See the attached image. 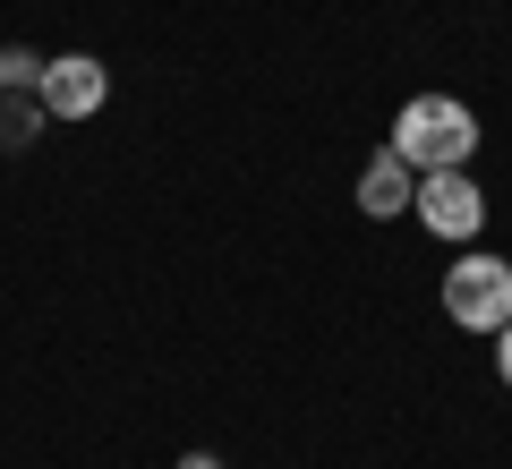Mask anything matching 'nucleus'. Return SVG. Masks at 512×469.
I'll return each instance as SVG.
<instances>
[{
  "mask_svg": "<svg viewBox=\"0 0 512 469\" xmlns=\"http://www.w3.org/2000/svg\"><path fill=\"white\" fill-rule=\"evenodd\" d=\"M393 154H402L410 171H470L478 154V111L461 103V94H410L402 111H393Z\"/></svg>",
  "mask_w": 512,
  "mask_h": 469,
  "instance_id": "nucleus-1",
  "label": "nucleus"
},
{
  "mask_svg": "<svg viewBox=\"0 0 512 469\" xmlns=\"http://www.w3.org/2000/svg\"><path fill=\"white\" fill-rule=\"evenodd\" d=\"M180 469H222V461H214V452H180Z\"/></svg>",
  "mask_w": 512,
  "mask_h": 469,
  "instance_id": "nucleus-9",
  "label": "nucleus"
},
{
  "mask_svg": "<svg viewBox=\"0 0 512 469\" xmlns=\"http://www.w3.org/2000/svg\"><path fill=\"white\" fill-rule=\"evenodd\" d=\"M43 120H52V111H43V94L18 86V103H0V145H9V154H18V145H35Z\"/></svg>",
  "mask_w": 512,
  "mask_h": 469,
  "instance_id": "nucleus-6",
  "label": "nucleus"
},
{
  "mask_svg": "<svg viewBox=\"0 0 512 469\" xmlns=\"http://www.w3.org/2000/svg\"><path fill=\"white\" fill-rule=\"evenodd\" d=\"M495 376H504V384H512V325H504V333H495Z\"/></svg>",
  "mask_w": 512,
  "mask_h": 469,
  "instance_id": "nucleus-8",
  "label": "nucleus"
},
{
  "mask_svg": "<svg viewBox=\"0 0 512 469\" xmlns=\"http://www.w3.org/2000/svg\"><path fill=\"white\" fill-rule=\"evenodd\" d=\"M444 316H453L461 333H504L512 325V265L504 256H453V273H444Z\"/></svg>",
  "mask_w": 512,
  "mask_h": 469,
  "instance_id": "nucleus-2",
  "label": "nucleus"
},
{
  "mask_svg": "<svg viewBox=\"0 0 512 469\" xmlns=\"http://www.w3.org/2000/svg\"><path fill=\"white\" fill-rule=\"evenodd\" d=\"M43 111H52V120H94V111L111 103V69L94 52H60L52 69H43Z\"/></svg>",
  "mask_w": 512,
  "mask_h": 469,
  "instance_id": "nucleus-4",
  "label": "nucleus"
},
{
  "mask_svg": "<svg viewBox=\"0 0 512 469\" xmlns=\"http://www.w3.org/2000/svg\"><path fill=\"white\" fill-rule=\"evenodd\" d=\"M410 214H419L436 239L470 248V239L487 231V188H478L470 171H419V205H410Z\"/></svg>",
  "mask_w": 512,
  "mask_h": 469,
  "instance_id": "nucleus-3",
  "label": "nucleus"
},
{
  "mask_svg": "<svg viewBox=\"0 0 512 469\" xmlns=\"http://www.w3.org/2000/svg\"><path fill=\"white\" fill-rule=\"evenodd\" d=\"M0 94H9V52H0Z\"/></svg>",
  "mask_w": 512,
  "mask_h": 469,
  "instance_id": "nucleus-10",
  "label": "nucleus"
},
{
  "mask_svg": "<svg viewBox=\"0 0 512 469\" xmlns=\"http://www.w3.org/2000/svg\"><path fill=\"white\" fill-rule=\"evenodd\" d=\"M43 69H52V60H43V52H26V43L9 52V86H43Z\"/></svg>",
  "mask_w": 512,
  "mask_h": 469,
  "instance_id": "nucleus-7",
  "label": "nucleus"
},
{
  "mask_svg": "<svg viewBox=\"0 0 512 469\" xmlns=\"http://www.w3.org/2000/svg\"><path fill=\"white\" fill-rule=\"evenodd\" d=\"M410 205H419V171H410L393 145L367 154V163H359V214H367V222H402Z\"/></svg>",
  "mask_w": 512,
  "mask_h": 469,
  "instance_id": "nucleus-5",
  "label": "nucleus"
}]
</instances>
